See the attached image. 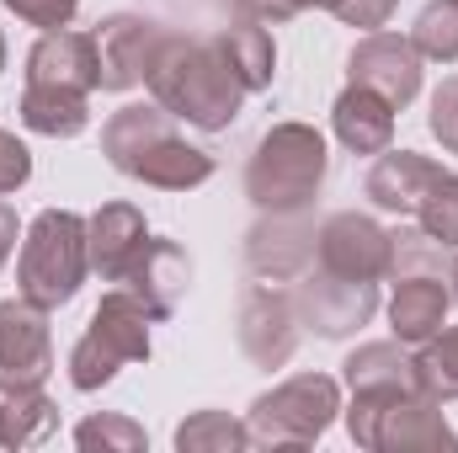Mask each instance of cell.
Wrapping results in <instances>:
<instances>
[{"instance_id":"obj_1","label":"cell","mask_w":458,"mask_h":453,"mask_svg":"<svg viewBox=\"0 0 458 453\" xmlns=\"http://www.w3.org/2000/svg\"><path fill=\"white\" fill-rule=\"evenodd\" d=\"M144 86H149V102H160L176 123L203 128V133L229 128L250 97L245 81L229 70L219 38H187V32H165Z\"/></svg>"},{"instance_id":"obj_2","label":"cell","mask_w":458,"mask_h":453,"mask_svg":"<svg viewBox=\"0 0 458 453\" xmlns=\"http://www.w3.org/2000/svg\"><path fill=\"white\" fill-rule=\"evenodd\" d=\"M102 155L113 160V171L160 187V192H187L203 187L214 176V155L187 144L176 133V117L160 102H128L102 123Z\"/></svg>"},{"instance_id":"obj_3","label":"cell","mask_w":458,"mask_h":453,"mask_svg":"<svg viewBox=\"0 0 458 453\" xmlns=\"http://www.w3.org/2000/svg\"><path fill=\"white\" fill-rule=\"evenodd\" d=\"M326 139L310 123H272L245 166V198L261 214H304L326 187Z\"/></svg>"},{"instance_id":"obj_4","label":"cell","mask_w":458,"mask_h":453,"mask_svg":"<svg viewBox=\"0 0 458 453\" xmlns=\"http://www.w3.org/2000/svg\"><path fill=\"white\" fill-rule=\"evenodd\" d=\"M91 272V251H86V219L70 209H43L27 235H21V256H16V294L32 299L38 310H59L81 294Z\"/></svg>"},{"instance_id":"obj_5","label":"cell","mask_w":458,"mask_h":453,"mask_svg":"<svg viewBox=\"0 0 458 453\" xmlns=\"http://www.w3.org/2000/svg\"><path fill=\"white\" fill-rule=\"evenodd\" d=\"M346 432L368 453H458V432L448 427L443 406L421 389L400 395H352Z\"/></svg>"},{"instance_id":"obj_6","label":"cell","mask_w":458,"mask_h":453,"mask_svg":"<svg viewBox=\"0 0 458 453\" xmlns=\"http://www.w3.org/2000/svg\"><path fill=\"white\" fill-rule=\"evenodd\" d=\"M128 363H149V310L139 304V294L117 283L113 294H102L86 337L70 352V384L81 395H97Z\"/></svg>"},{"instance_id":"obj_7","label":"cell","mask_w":458,"mask_h":453,"mask_svg":"<svg viewBox=\"0 0 458 453\" xmlns=\"http://www.w3.org/2000/svg\"><path fill=\"white\" fill-rule=\"evenodd\" d=\"M336 411H342V384L331 373H293L277 389L250 400L245 427H250V443L261 449H310L331 432Z\"/></svg>"},{"instance_id":"obj_8","label":"cell","mask_w":458,"mask_h":453,"mask_svg":"<svg viewBox=\"0 0 458 453\" xmlns=\"http://www.w3.org/2000/svg\"><path fill=\"white\" fill-rule=\"evenodd\" d=\"M293 310H299V326H310L315 337H352L373 321L378 283H352V278H336L326 267H310L293 278Z\"/></svg>"},{"instance_id":"obj_9","label":"cell","mask_w":458,"mask_h":453,"mask_svg":"<svg viewBox=\"0 0 458 453\" xmlns=\"http://www.w3.org/2000/svg\"><path fill=\"white\" fill-rule=\"evenodd\" d=\"M54 373V331L48 310L32 299H5L0 304V395L11 389H38Z\"/></svg>"},{"instance_id":"obj_10","label":"cell","mask_w":458,"mask_h":453,"mask_svg":"<svg viewBox=\"0 0 458 453\" xmlns=\"http://www.w3.org/2000/svg\"><path fill=\"white\" fill-rule=\"evenodd\" d=\"M171 27H160L155 16H133V11H117L107 21H97V64H102V81L97 91H133L149 81V64L160 54Z\"/></svg>"},{"instance_id":"obj_11","label":"cell","mask_w":458,"mask_h":453,"mask_svg":"<svg viewBox=\"0 0 458 453\" xmlns=\"http://www.w3.org/2000/svg\"><path fill=\"white\" fill-rule=\"evenodd\" d=\"M315 267L352 278V283H378L389 278V229L368 214H331L315 229Z\"/></svg>"},{"instance_id":"obj_12","label":"cell","mask_w":458,"mask_h":453,"mask_svg":"<svg viewBox=\"0 0 458 453\" xmlns=\"http://www.w3.org/2000/svg\"><path fill=\"white\" fill-rule=\"evenodd\" d=\"M421 64H427V59L416 54L411 38H400V32H368V38L352 48L346 75H352V86L378 91V97L400 113V107H411V102L421 97Z\"/></svg>"},{"instance_id":"obj_13","label":"cell","mask_w":458,"mask_h":453,"mask_svg":"<svg viewBox=\"0 0 458 453\" xmlns=\"http://www.w3.org/2000/svg\"><path fill=\"white\" fill-rule=\"evenodd\" d=\"M240 346L250 363L261 368H283L299 346V310L293 294L272 288V283H250L240 299Z\"/></svg>"},{"instance_id":"obj_14","label":"cell","mask_w":458,"mask_h":453,"mask_svg":"<svg viewBox=\"0 0 458 453\" xmlns=\"http://www.w3.org/2000/svg\"><path fill=\"white\" fill-rule=\"evenodd\" d=\"M97 81H102V64H97V38H91V32L54 27V32H43V38L32 43V54H27V86L91 97Z\"/></svg>"},{"instance_id":"obj_15","label":"cell","mask_w":458,"mask_h":453,"mask_svg":"<svg viewBox=\"0 0 458 453\" xmlns=\"http://www.w3.org/2000/svg\"><path fill=\"white\" fill-rule=\"evenodd\" d=\"M187 283H192V261H187V251H182L176 240H155V235L144 240V251L133 256V267H128V278H123V288L139 294V304L149 310V321L176 315Z\"/></svg>"},{"instance_id":"obj_16","label":"cell","mask_w":458,"mask_h":453,"mask_svg":"<svg viewBox=\"0 0 458 453\" xmlns=\"http://www.w3.org/2000/svg\"><path fill=\"white\" fill-rule=\"evenodd\" d=\"M245 261L272 283H293L299 272L315 267V229L299 225V214H267L245 235Z\"/></svg>"},{"instance_id":"obj_17","label":"cell","mask_w":458,"mask_h":453,"mask_svg":"<svg viewBox=\"0 0 458 453\" xmlns=\"http://www.w3.org/2000/svg\"><path fill=\"white\" fill-rule=\"evenodd\" d=\"M149 225L133 203H102L91 219H86V251H91V272L102 283H123L133 256L144 251Z\"/></svg>"},{"instance_id":"obj_18","label":"cell","mask_w":458,"mask_h":453,"mask_svg":"<svg viewBox=\"0 0 458 453\" xmlns=\"http://www.w3.org/2000/svg\"><path fill=\"white\" fill-rule=\"evenodd\" d=\"M437 176H443V166H437V160H427V155H416V150H394V144H389V150L373 160V171H368L362 192H368V198H373V209H384V214H416Z\"/></svg>"},{"instance_id":"obj_19","label":"cell","mask_w":458,"mask_h":453,"mask_svg":"<svg viewBox=\"0 0 458 453\" xmlns=\"http://www.w3.org/2000/svg\"><path fill=\"white\" fill-rule=\"evenodd\" d=\"M454 310V288L443 278H394V294H389V326H394V341L405 346H421L427 337L443 331Z\"/></svg>"},{"instance_id":"obj_20","label":"cell","mask_w":458,"mask_h":453,"mask_svg":"<svg viewBox=\"0 0 458 453\" xmlns=\"http://www.w3.org/2000/svg\"><path fill=\"white\" fill-rule=\"evenodd\" d=\"M331 128L352 155H384L394 144V107L368 86H346L331 107Z\"/></svg>"},{"instance_id":"obj_21","label":"cell","mask_w":458,"mask_h":453,"mask_svg":"<svg viewBox=\"0 0 458 453\" xmlns=\"http://www.w3.org/2000/svg\"><path fill=\"white\" fill-rule=\"evenodd\" d=\"M342 379L352 395H400L416 389V357L405 341H362L342 363Z\"/></svg>"},{"instance_id":"obj_22","label":"cell","mask_w":458,"mask_h":453,"mask_svg":"<svg viewBox=\"0 0 458 453\" xmlns=\"http://www.w3.org/2000/svg\"><path fill=\"white\" fill-rule=\"evenodd\" d=\"M214 38H219V48L229 54V70L245 81V91H267L272 86V75H277V43H272L267 21L240 16V21L219 27Z\"/></svg>"},{"instance_id":"obj_23","label":"cell","mask_w":458,"mask_h":453,"mask_svg":"<svg viewBox=\"0 0 458 453\" xmlns=\"http://www.w3.org/2000/svg\"><path fill=\"white\" fill-rule=\"evenodd\" d=\"M86 102H91V97L27 86L16 113H21V123H27L32 133H43V139H75V133H86V123H91V107H86Z\"/></svg>"},{"instance_id":"obj_24","label":"cell","mask_w":458,"mask_h":453,"mask_svg":"<svg viewBox=\"0 0 458 453\" xmlns=\"http://www.w3.org/2000/svg\"><path fill=\"white\" fill-rule=\"evenodd\" d=\"M389 278H443V283H454L458 278L454 245L432 240L421 225L389 229Z\"/></svg>"},{"instance_id":"obj_25","label":"cell","mask_w":458,"mask_h":453,"mask_svg":"<svg viewBox=\"0 0 458 453\" xmlns=\"http://www.w3.org/2000/svg\"><path fill=\"white\" fill-rule=\"evenodd\" d=\"M59 427V406L38 389H11L0 400V449H32Z\"/></svg>"},{"instance_id":"obj_26","label":"cell","mask_w":458,"mask_h":453,"mask_svg":"<svg viewBox=\"0 0 458 453\" xmlns=\"http://www.w3.org/2000/svg\"><path fill=\"white\" fill-rule=\"evenodd\" d=\"M416 389L432 395L437 406L458 400V326H443L437 337L421 341V352H416Z\"/></svg>"},{"instance_id":"obj_27","label":"cell","mask_w":458,"mask_h":453,"mask_svg":"<svg viewBox=\"0 0 458 453\" xmlns=\"http://www.w3.org/2000/svg\"><path fill=\"white\" fill-rule=\"evenodd\" d=\"M176 449L182 453H245L250 449V427L234 422L229 411H192L176 427Z\"/></svg>"},{"instance_id":"obj_28","label":"cell","mask_w":458,"mask_h":453,"mask_svg":"<svg viewBox=\"0 0 458 453\" xmlns=\"http://www.w3.org/2000/svg\"><path fill=\"white\" fill-rule=\"evenodd\" d=\"M411 43L432 64H458V0H427L411 27Z\"/></svg>"},{"instance_id":"obj_29","label":"cell","mask_w":458,"mask_h":453,"mask_svg":"<svg viewBox=\"0 0 458 453\" xmlns=\"http://www.w3.org/2000/svg\"><path fill=\"white\" fill-rule=\"evenodd\" d=\"M75 443L86 453H144L149 438L133 416H117V411H102V416H86L75 427Z\"/></svg>"},{"instance_id":"obj_30","label":"cell","mask_w":458,"mask_h":453,"mask_svg":"<svg viewBox=\"0 0 458 453\" xmlns=\"http://www.w3.org/2000/svg\"><path fill=\"white\" fill-rule=\"evenodd\" d=\"M416 225L427 229L432 240H443V245H458V176L454 171H443L432 182V192L416 209Z\"/></svg>"},{"instance_id":"obj_31","label":"cell","mask_w":458,"mask_h":453,"mask_svg":"<svg viewBox=\"0 0 458 453\" xmlns=\"http://www.w3.org/2000/svg\"><path fill=\"white\" fill-rule=\"evenodd\" d=\"M16 21H27V27H38V32H54V27H70L75 21V11H81V0H0Z\"/></svg>"},{"instance_id":"obj_32","label":"cell","mask_w":458,"mask_h":453,"mask_svg":"<svg viewBox=\"0 0 458 453\" xmlns=\"http://www.w3.org/2000/svg\"><path fill=\"white\" fill-rule=\"evenodd\" d=\"M427 128H432V139L458 155V75H448L437 91H432V113H427Z\"/></svg>"},{"instance_id":"obj_33","label":"cell","mask_w":458,"mask_h":453,"mask_svg":"<svg viewBox=\"0 0 458 453\" xmlns=\"http://www.w3.org/2000/svg\"><path fill=\"white\" fill-rule=\"evenodd\" d=\"M27 176H32V150L11 128H0V198L16 192V187H27Z\"/></svg>"},{"instance_id":"obj_34","label":"cell","mask_w":458,"mask_h":453,"mask_svg":"<svg viewBox=\"0 0 458 453\" xmlns=\"http://www.w3.org/2000/svg\"><path fill=\"white\" fill-rule=\"evenodd\" d=\"M394 5L400 0H336V21L342 27H362V32H378Z\"/></svg>"},{"instance_id":"obj_35","label":"cell","mask_w":458,"mask_h":453,"mask_svg":"<svg viewBox=\"0 0 458 453\" xmlns=\"http://www.w3.org/2000/svg\"><path fill=\"white\" fill-rule=\"evenodd\" d=\"M240 16H256V21H288V16H299L288 0H229Z\"/></svg>"},{"instance_id":"obj_36","label":"cell","mask_w":458,"mask_h":453,"mask_svg":"<svg viewBox=\"0 0 458 453\" xmlns=\"http://www.w3.org/2000/svg\"><path fill=\"white\" fill-rule=\"evenodd\" d=\"M16 240H21V225H16V209L0 198V267H5V256L16 251Z\"/></svg>"},{"instance_id":"obj_37","label":"cell","mask_w":458,"mask_h":453,"mask_svg":"<svg viewBox=\"0 0 458 453\" xmlns=\"http://www.w3.org/2000/svg\"><path fill=\"white\" fill-rule=\"evenodd\" d=\"M293 11H336V0H288Z\"/></svg>"},{"instance_id":"obj_38","label":"cell","mask_w":458,"mask_h":453,"mask_svg":"<svg viewBox=\"0 0 458 453\" xmlns=\"http://www.w3.org/2000/svg\"><path fill=\"white\" fill-rule=\"evenodd\" d=\"M0 70H5V32H0Z\"/></svg>"}]
</instances>
